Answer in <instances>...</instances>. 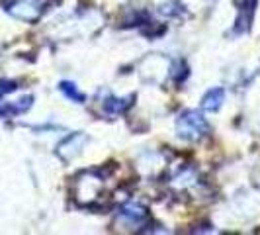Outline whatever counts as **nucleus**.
Segmentation results:
<instances>
[{"label": "nucleus", "instance_id": "nucleus-6", "mask_svg": "<svg viewBox=\"0 0 260 235\" xmlns=\"http://www.w3.org/2000/svg\"><path fill=\"white\" fill-rule=\"evenodd\" d=\"M119 218L121 222H127L129 225H137L147 218V210L141 204H127L119 210Z\"/></svg>", "mask_w": 260, "mask_h": 235}, {"label": "nucleus", "instance_id": "nucleus-8", "mask_svg": "<svg viewBox=\"0 0 260 235\" xmlns=\"http://www.w3.org/2000/svg\"><path fill=\"white\" fill-rule=\"evenodd\" d=\"M59 91L65 94L69 100H73V102H77V104H82L84 100H86V96L82 94V92L77 89V84L75 82H69V80H61L59 82Z\"/></svg>", "mask_w": 260, "mask_h": 235}, {"label": "nucleus", "instance_id": "nucleus-3", "mask_svg": "<svg viewBox=\"0 0 260 235\" xmlns=\"http://www.w3.org/2000/svg\"><path fill=\"white\" fill-rule=\"evenodd\" d=\"M86 141H88V137H86L82 131L71 133L69 137H65V139L59 143V147H57V155L61 157L65 163H69V161H73L75 157L80 155V151H82V147L86 145Z\"/></svg>", "mask_w": 260, "mask_h": 235}, {"label": "nucleus", "instance_id": "nucleus-5", "mask_svg": "<svg viewBox=\"0 0 260 235\" xmlns=\"http://www.w3.org/2000/svg\"><path fill=\"white\" fill-rule=\"evenodd\" d=\"M225 102V91H223L221 86H215V89H211L204 94V98H202V110H206V112H217L219 108L223 106Z\"/></svg>", "mask_w": 260, "mask_h": 235}, {"label": "nucleus", "instance_id": "nucleus-1", "mask_svg": "<svg viewBox=\"0 0 260 235\" xmlns=\"http://www.w3.org/2000/svg\"><path fill=\"white\" fill-rule=\"evenodd\" d=\"M176 133L184 141H200L209 133V124L198 110H186L176 120Z\"/></svg>", "mask_w": 260, "mask_h": 235}, {"label": "nucleus", "instance_id": "nucleus-7", "mask_svg": "<svg viewBox=\"0 0 260 235\" xmlns=\"http://www.w3.org/2000/svg\"><path fill=\"white\" fill-rule=\"evenodd\" d=\"M133 100H135V94H129L127 98H114V96H110L104 102V110L108 114H112V116H117V114H123L133 104Z\"/></svg>", "mask_w": 260, "mask_h": 235}, {"label": "nucleus", "instance_id": "nucleus-2", "mask_svg": "<svg viewBox=\"0 0 260 235\" xmlns=\"http://www.w3.org/2000/svg\"><path fill=\"white\" fill-rule=\"evenodd\" d=\"M102 177H98L96 172H80L77 179H75V198H77L78 204H84V206H90L92 202L100 196L102 190Z\"/></svg>", "mask_w": 260, "mask_h": 235}, {"label": "nucleus", "instance_id": "nucleus-4", "mask_svg": "<svg viewBox=\"0 0 260 235\" xmlns=\"http://www.w3.org/2000/svg\"><path fill=\"white\" fill-rule=\"evenodd\" d=\"M6 10L8 14H12L14 18L24 20V22H36L41 16V8L31 2H26V0H10Z\"/></svg>", "mask_w": 260, "mask_h": 235}, {"label": "nucleus", "instance_id": "nucleus-9", "mask_svg": "<svg viewBox=\"0 0 260 235\" xmlns=\"http://www.w3.org/2000/svg\"><path fill=\"white\" fill-rule=\"evenodd\" d=\"M14 91H18V82H16V80H8V78L0 80V96L10 94V92H14Z\"/></svg>", "mask_w": 260, "mask_h": 235}]
</instances>
